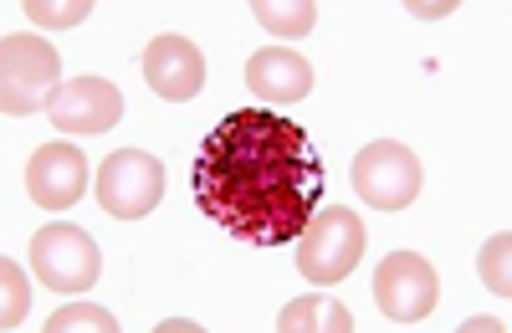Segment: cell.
<instances>
[{
    "label": "cell",
    "mask_w": 512,
    "mask_h": 333,
    "mask_svg": "<svg viewBox=\"0 0 512 333\" xmlns=\"http://www.w3.org/2000/svg\"><path fill=\"white\" fill-rule=\"evenodd\" d=\"M200 211L246 246H287L323 205V159L292 118L236 108L195 154Z\"/></svg>",
    "instance_id": "6da1fadb"
},
{
    "label": "cell",
    "mask_w": 512,
    "mask_h": 333,
    "mask_svg": "<svg viewBox=\"0 0 512 333\" xmlns=\"http://www.w3.org/2000/svg\"><path fill=\"white\" fill-rule=\"evenodd\" d=\"M62 88V52L31 31H11L0 41V103L11 118L52 108Z\"/></svg>",
    "instance_id": "7a4b0ae2"
},
{
    "label": "cell",
    "mask_w": 512,
    "mask_h": 333,
    "mask_svg": "<svg viewBox=\"0 0 512 333\" xmlns=\"http://www.w3.org/2000/svg\"><path fill=\"white\" fill-rule=\"evenodd\" d=\"M364 252H369V231H364L359 211H344V205L323 211L318 205L303 236H297V272L313 287H333L364 262Z\"/></svg>",
    "instance_id": "3957f363"
},
{
    "label": "cell",
    "mask_w": 512,
    "mask_h": 333,
    "mask_svg": "<svg viewBox=\"0 0 512 333\" xmlns=\"http://www.w3.org/2000/svg\"><path fill=\"white\" fill-rule=\"evenodd\" d=\"M31 272L52 293H67V298L93 293V282L103 272V246L72 221H52L31 236Z\"/></svg>",
    "instance_id": "277c9868"
},
{
    "label": "cell",
    "mask_w": 512,
    "mask_h": 333,
    "mask_svg": "<svg viewBox=\"0 0 512 333\" xmlns=\"http://www.w3.org/2000/svg\"><path fill=\"white\" fill-rule=\"evenodd\" d=\"M349 180L369 211H410L425 185V170H420V154L405 149L400 139H374L354 154Z\"/></svg>",
    "instance_id": "5b68a950"
},
{
    "label": "cell",
    "mask_w": 512,
    "mask_h": 333,
    "mask_svg": "<svg viewBox=\"0 0 512 333\" xmlns=\"http://www.w3.org/2000/svg\"><path fill=\"white\" fill-rule=\"evenodd\" d=\"M98 205L113 221H144L164 200V164L144 149H113L98 164Z\"/></svg>",
    "instance_id": "8992f818"
},
{
    "label": "cell",
    "mask_w": 512,
    "mask_h": 333,
    "mask_svg": "<svg viewBox=\"0 0 512 333\" xmlns=\"http://www.w3.org/2000/svg\"><path fill=\"white\" fill-rule=\"evenodd\" d=\"M441 303V277L420 252H390L374 272V308L390 323H420Z\"/></svg>",
    "instance_id": "52a82bcc"
},
{
    "label": "cell",
    "mask_w": 512,
    "mask_h": 333,
    "mask_svg": "<svg viewBox=\"0 0 512 333\" xmlns=\"http://www.w3.org/2000/svg\"><path fill=\"white\" fill-rule=\"evenodd\" d=\"M88 154L77 144L57 139V144H41L31 159H26V195L41 205V211H72L88 190Z\"/></svg>",
    "instance_id": "ba28073f"
},
{
    "label": "cell",
    "mask_w": 512,
    "mask_h": 333,
    "mask_svg": "<svg viewBox=\"0 0 512 333\" xmlns=\"http://www.w3.org/2000/svg\"><path fill=\"white\" fill-rule=\"evenodd\" d=\"M139 67H144V82L154 88V98H164V103H190L205 88V57H200L195 41L180 36V31L154 36L144 47Z\"/></svg>",
    "instance_id": "9c48e42d"
},
{
    "label": "cell",
    "mask_w": 512,
    "mask_h": 333,
    "mask_svg": "<svg viewBox=\"0 0 512 333\" xmlns=\"http://www.w3.org/2000/svg\"><path fill=\"white\" fill-rule=\"evenodd\" d=\"M52 129L62 134H108L118 129V118H123V93L113 88L108 77H72L57 88L52 98Z\"/></svg>",
    "instance_id": "30bf717a"
},
{
    "label": "cell",
    "mask_w": 512,
    "mask_h": 333,
    "mask_svg": "<svg viewBox=\"0 0 512 333\" xmlns=\"http://www.w3.org/2000/svg\"><path fill=\"white\" fill-rule=\"evenodd\" d=\"M246 88L282 108V103H303L313 93V62L292 47H262L251 62H246Z\"/></svg>",
    "instance_id": "8fae6325"
},
{
    "label": "cell",
    "mask_w": 512,
    "mask_h": 333,
    "mask_svg": "<svg viewBox=\"0 0 512 333\" xmlns=\"http://www.w3.org/2000/svg\"><path fill=\"white\" fill-rule=\"evenodd\" d=\"M277 333H354V313L333 298H297L277 313Z\"/></svg>",
    "instance_id": "7c38bea8"
},
{
    "label": "cell",
    "mask_w": 512,
    "mask_h": 333,
    "mask_svg": "<svg viewBox=\"0 0 512 333\" xmlns=\"http://www.w3.org/2000/svg\"><path fill=\"white\" fill-rule=\"evenodd\" d=\"M251 11H256V26L282 41H297L318 26V6H308V0H256Z\"/></svg>",
    "instance_id": "4fadbf2b"
},
{
    "label": "cell",
    "mask_w": 512,
    "mask_h": 333,
    "mask_svg": "<svg viewBox=\"0 0 512 333\" xmlns=\"http://www.w3.org/2000/svg\"><path fill=\"white\" fill-rule=\"evenodd\" d=\"M477 272H482V282H487V293H497V298L507 303V293H512V236H507V231L487 236L482 257H477Z\"/></svg>",
    "instance_id": "5bb4252c"
},
{
    "label": "cell",
    "mask_w": 512,
    "mask_h": 333,
    "mask_svg": "<svg viewBox=\"0 0 512 333\" xmlns=\"http://www.w3.org/2000/svg\"><path fill=\"white\" fill-rule=\"evenodd\" d=\"M77 328H88V333H118V318L108 313V308H98V303H67L62 313H52V323H47V333H77Z\"/></svg>",
    "instance_id": "9a60e30c"
},
{
    "label": "cell",
    "mask_w": 512,
    "mask_h": 333,
    "mask_svg": "<svg viewBox=\"0 0 512 333\" xmlns=\"http://www.w3.org/2000/svg\"><path fill=\"white\" fill-rule=\"evenodd\" d=\"M0 293H6V303H0V323L16 328L31 308V282H26V267H16L11 257L0 262Z\"/></svg>",
    "instance_id": "2e32d148"
},
{
    "label": "cell",
    "mask_w": 512,
    "mask_h": 333,
    "mask_svg": "<svg viewBox=\"0 0 512 333\" xmlns=\"http://www.w3.org/2000/svg\"><path fill=\"white\" fill-rule=\"evenodd\" d=\"M26 16L36 21V26H47V31H72V26H82L93 16V6L88 0H26Z\"/></svg>",
    "instance_id": "e0dca14e"
},
{
    "label": "cell",
    "mask_w": 512,
    "mask_h": 333,
    "mask_svg": "<svg viewBox=\"0 0 512 333\" xmlns=\"http://www.w3.org/2000/svg\"><path fill=\"white\" fill-rule=\"evenodd\" d=\"M415 21H441V16H451L456 6H451V0H415V6H405Z\"/></svg>",
    "instance_id": "ac0fdd59"
},
{
    "label": "cell",
    "mask_w": 512,
    "mask_h": 333,
    "mask_svg": "<svg viewBox=\"0 0 512 333\" xmlns=\"http://www.w3.org/2000/svg\"><path fill=\"white\" fill-rule=\"evenodd\" d=\"M461 333H507V323L502 318H466Z\"/></svg>",
    "instance_id": "d6986e66"
},
{
    "label": "cell",
    "mask_w": 512,
    "mask_h": 333,
    "mask_svg": "<svg viewBox=\"0 0 512 333\" xmlns=\"http://www.w3.org/2000/svg\"><path fill=\"white\" fill-rule=\"evenodd\" d=\"M159 333H195V323L190 318H169V323H159Z\"/></svg>",
    "instance_id": "ffe728a7"
}]
</instances>
